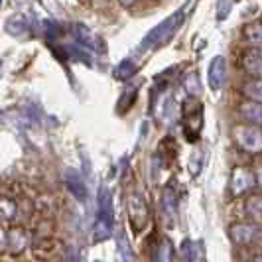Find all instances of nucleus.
Returning <instances> with one entry per match:
<instances>
[{"instance_id": "1", "label": "nucleus", "mask_w": 262, "mask_h": 262, "mask_svg": "<svg viewBox=\"0 0 262 262\" xmlns=\"http://www.w3.org/2000/svg\"><path fill=\"white\" fill-rule=\"evenodd\" d=\"M233 142L236 148L249 156H258L262 154V128L250 122H236L233 126Z\"/></svg>"}, {"instance_id": "2", "label": "nucleus", "mask_w": 262, "mask_h": 262, "mask_svg": "<svg viewBox=\"0 0 262 262\" xmlns=\"http://www.w3.org/2000/svg\"><path fill=\"white\" fill-rule=\"evenodd\" d=\"M256 173L247 166H236L231 171V193L235 197L249 195L250 189L256 187Z\"/></svg>"}, {"instance_id": "3", "label": "nucleus", "mask_w": 262, "mask_h": 262, "mask_svg": "<svg viewBox=\"0 0 262 262\" xmlns=\"http://www.w3.org/2000/svg\"><path fill=\"white\" fill-rule=\"evenodd\" d=\"M262 229L258 227V223L254 221H241L231 227V238L236 247H250V245H256L258 243V236H260Z\"/></svg>"}, {"instance_id": "4", "label": "nucleus", "mask_w": 262, "mask_h": 262, "mask_svg": "<svg viewBox=\"0 0 262 262\" xmlns=\"http://www.w3.org/2000/svg\"><path fill=\"white\" fill-rule=\"evenodd\" d=\"M28 245H30V236L24 229H20V227H12V229H8L4 236H2V249L4 252H10V254H20V252H24L28 249Z\"/></svg>"}, {"instance_id": "5", "label": "nucleus", "mask_w": 262, "mask_h": 262, "mask_svg": "<svg viewBox=\"0 0 262 262\" xmlns=\"http://www.w3.org/2000/svg\"><path fill=\"white\" fill-rule=\"evenodd\" d=\"M241 67L249 79H262V50H247L241 57Z\"/></svg>"}, {"instance_id": "6", "label": "nucleus", "mask_w": 262, "mask_h": 262, "mask_svg": "<svg viewBox=\"0 0 262 262\" xmlns=\"http://www.w3.org/2000/svg\"><path fill=\"white\" fill-rule=\"evenodd\" d=\"M236 113L241 120L245 122H250V124H256L262 128V103H256V101H250V99H243L238 106H236Z\"/></svg>"}, {"instance_id": "7", "label": "nucleus", "mask_w": 262, "mask_h": 262, "mask_svg": "<svg viewBox=\"0 0 262 262\" xmlns=\"http://www.w3.org/2000/svg\"><path fill=\"white\" fill-rule=\"evenodd\" d=\"M128 215H130V221L136 229H142L148 219V209L144 205V199L138 193H130L128 195Z\"/></svg>"}, {"instance_id": "8", "label": "nucleus", "mask_w": 262, "mask_h": 262, "mask_svg": "<svg viewBox=\"0 0 262 262\" xmlns=\"http://www.w3.org/2000/svg\"><path fill=\"white\" fill-rule=\"evenodd\" d=\"M245 211L250 217V221L262 223V195L260 193H249L245 197Z\"/></svg>"}, {"instance_id": "9", "label": "nucleus", "mask_w": 262, "mask_h": 262, "mask_svg": "<svg viewBox=\"0 0 262 262\" xmlns=\"http://www.w3.org/2000/svg\"><path fill=\"white\" fill-rule=\"evenodd\" d=\"M241 93H243L245 99L262 103V79H247L241 85Z\"/></svg>"}, {"instance_id": "10", "label": "nucleus", "mask_w": 262, "mask_h": 262, "mask_svg": "<svg viewBox=\"0 0 262 262\" xmlns=\"http://www.w3.org/2000/svg\"><path fill=\"white\" fill-rule=\"evenodd\" d=\"M245 36V41L249 43L250 48H256V50H262V22H254V24H249L243 32Z\"/></svg>"}, {"instance_id": "11", "label": "nucleus", "mask_w": 262, "mask_h": 262, "mask_svg": "<svg viewBox=\"0 0 262 262\" xmlns=\"http://www.w3.org/2000/svg\"><path fill=\"white\" fill-rule=\"evenodd\" d=\"M16 215H18L16 201L10 199V197H4V199H2V219H4V223L14 221V219H16Z\"/></svg>"}, {"instance_id": "12", "label": "nucleus", "mask_w": 262, "mask_h": 262, "mask_svg": "<svg viewBox=\"0 0 262 262\" xmlns=\"http://www.w3.org/2000/svg\"><path fill=\"white\" fill-rule=\"evenodd\" d=\"M254 173H256V184L262 187V164H258V166L254 168Z\"/></svg>"}, {"instance_id": "13", "label": "nucleus", "mask_w": 262, "mask_h": 262, "mask_svg": "<svg viewBox=\"0 0 262 262\" xmlns=\"http://www.w3.org/2000/svg\"><path fill=\"white\" fill-rule=\"evenodd\" d=\"M138 0H118V4L122 6V8H130V6H134Z\"/></svg>"}, {"instance_id": "14", "label": "nucleus", "mask_w": 262, "mask_h": 262, "mask_svg": "<svg viewBox=\"0 0 262 262\" xmlns=\"http://www.w3.org/2000/svg\"><path fill=\"white\" fill-rule=\"evenodd\" d=\"M249 262H262V252L260 254H254L252 258H249Z\"/></svg>"}, {"instance_id": "15", "label": "nucleus", "mask_w": 262, "mask_h": 262, "mask_svg": "<svg viewBox=\"0 0 262 262\" xmlns=\"http://www.w3.org/2000/svg\"><path fill=\"white\" fill-rule=\"evenodd\" d=\"M258 247H260V250H262V233H260V236H258V243H256Z\"/></svg>"}]
</instances>
